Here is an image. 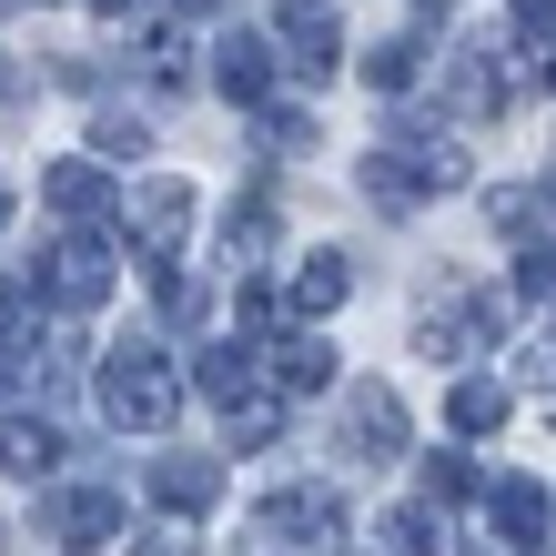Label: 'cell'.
<instances>
[{
	"mask_svg": "<svg viewBox=\"0 0 556 556\" xmlns=\"http://www.w3.org/2000/svg\"><path fill=\"white\" fill-rule=\"evenodd\" d=\"M91 395H102L112 425H132V435H162V425L182 415V375L162 365V344H112L102 365H91Z\"/></svg>",
	"mask_w": 556,
	"mask_h": 556,
	"instance_id": "1",
	"label": "cell"
},
{
	"mask_svg": "<svg viewBox=\"0 0 556 556\" xmlns=\"http://www.w3.org/2000/svg\"><path fill=\"white\" fill-rule=\"evenodd\" d=\"M253 536H264V556H354V516L334 485H274L253 506Z\"/></svg>",
	"mask_w": 556,
	"mask_h": 556,
	"instance_id": "2",
	"label": "cell"
},
{
	"mask_svg": "<svg viewBox=\"0 0 556 556\" xmlns=\"http://www.w3.org/2000/svg\"><path fill=\"white\" fill-rule=\"evenodd\" d=\"M405 445H415L405 395L384 375H354V395H344V455H354V466H395Z\"/></svg>",
	"mask_w": 556,
	"mask_h": 556,
	"instance_id": "3",
	"label": "cell"
},
{
	"mask_svg": "<svg viewBox=\"0 0 556 556\" xmlns=\"http://www.w3.org/2000/svg\"><path fill=\"white\" fill-rule=\"evenodd\" d=\"M30 293H51L61 314H91V304H112V243L72 223V243H51V253H41V274H30Z\"/></svg>",
	"mask_w": 556,
	"mask_h": 556,
	"instance_id": "4",
	"label": "cell"
},
{
	"mask_svg": "<svg viewBox=\"0 0 556 556\" xmlns=\"http://www.w3.org/2000/svg\"><path fill=\"white\" fill-rule=\"evenodd\" d=\"M496 334H506V304H496V293H445V304L415 314V344L435 354V365H466V354L496 344Z\"/></svg>",
	"mask_w": 556,
	"mask_h": 556,
	"instance_id": "5",
	"label": "cell"
},
{
	"mask_svg": "<svg viewBox=\"0 0 556 556\" xmlns=\"http://www.w3.org/2000/svg\"><path fill=\"white\" fill-rule=\"evenodd\" d=\"M274 51H283V72H304V81H334V61H344L334 0H274Z\"/></svg>",
	"mask_w": 556,
	"mask_h": 556,
	"instance_id": "6",
	"label": "cell"
},
{
	"mask_svg": "<svg viewBox=\"0 0 556 556\" xmlns=\"http://www.w3.org/2000/svg\"><path fill=\"white\" fill-rule=\"evenodd\" d=\"M41 536L72 546V556L112 546V536H122V496H112V485H61V496L41 506Z\"/></svg>",
	"mask_w": 556,
	"mask_h": 556,
	"instance_id": "7",
	"label": "cell"
},
{
	"mask_svg": "<svg viewBox=\"0 0 556 556\" xmlns=\"http://www.w3.org/2000/svg\"><path fill=\"white\" fill-rule=\"evenodd\" d=\"M445 112L455 122H496L506 112V51L496 41H455V61H445Z\"/></svg>",
	"mask_w": 556,
	"mask_h": 556,
	"instance_id": "8",
	"label": "cell"
},
{
	"mask_svg": "<svg viewBox=\"0 0 556 556\" xmlns=\"http://www.w3.org/2000/svg\"><path fill=\"white\" fill-rule=\"evenodd\" d=\"M192 213H203L192 182H142L132 192V253H142V264H173L182 233H192Z\"/></svg>",
	"mask_w": 556,
	"mask_h": 556,
	"instance_id": "9",
	"label": "cell"
},
{
	"mask_svg": "<svg viewBox=\"0 0 556 556\" xmlns=\"http://www.w3.org/2000/svg\"><path fill=\"white\" fill-rule=\"evenodd\" d=\"M152 506L162 516H213L223 506V455H162L152 466Z\"/></svg>",
	"mask_w": 556,
	"mask_h": 556,
	"instance_id": "10",
	"label": "cell"
},
{
	"mask_svg": "<svg viewBox=\"0 0 556 556\" xmlns=\"http://www.w3.org/2000/svg\"><path fill=\"white\" fill-rule=\"evenodd\" d=\"M41 203H51L61 223H81V233H102V213H112L102 152H91V162H51V173H41Z\"/></svg>",
	"mask_w": 556,
	"mask_h": 556,
	"instance_id": "11",
	"label": "cell"
},
{
	"mask_svg": "<svg viewBox=\"0 0 556 556\" xmlns=\"http://www.w3.org/2000/svg\"><path fill=\"white\" fill-rule=\"evenodd\" d=\"M384 152H395L405 173L425 182V203H435V192H455V182H466V142H435V132H415V122H395V132H384Z\"/></svg>",
	"mask_w": 556,
	"mask_h": 556,
	"instance_id": "12",
	"label": "cell"
},
{
	"mask_svg": "<svg viewBox=\"0 0 556 556\" xmlns=\"http://www.w3.org/2000/svg\"><path fill=\"white\" fill-rule=\"evenodd\" d=\"M213 81L233 91V102L264 112V102H274V30H233V41H223V61H213Z\"/></svg>",
	"mask_w": 556,
	"mask_h": 556,
	"instance_id": "13",
	"label": "cell"
},
{
	"mask_svg": "<svg viewBox=\"0 0 556 556\" xmlns=\"http://www.w3.org/2000/svg\"><path fill=\"white\" fill-rule=\"evenodd\" d=\"M264 344H274L264 365H274L283 395H324V384H334V354H324V334H293V324H283V334H264Z\"/></svg>",
	"mask_w": 556,
	"mask_h": 556,
	"instance_id": "14",
	"label": "cell"
},
{
	"mask_svg": "<svg viewBox=\"0 0 556 556\" xmlns=\"http://www.w3.org/2000/svg\"><path fill=\"white\" fill-rule=\"evenodd\" d=\"M51 466H61V435H51V425L41 415H0V476L30 485V476H51Z\"/></svg>",
	"mask_w": 556,
	"mask_h": 556,
	"instance_id": "15",
	"label": "cell"
},
{
	"mask_svg": "<svg viewBox=\"0 0 556 556\" xmlns=\"http://www.w3.org/2000/svg\"><path fill=\"white\" fill-rule=\"evenodd\" d=\"M384 536H395V556H455V527H445V496H415L384 516Z\"/></svg>",
	"mask_w": 556,
	"mask_h": 556,
	"instance_id": "16",
	"label": "cell"
},
{
	"mask_svg": "<svg viewBox=\"0 0 556 556\" xmlns=\"http://www.w3.org/2000/svg\"><path fill=\"white\" fill-rule=\"evenodd\" d=\"M344 293H354V264H344V253H334V243L304 253V274H293V314H334Z\"/></svg>",
	"mask_w": 556,
	"mask_h": 556,
	"instance_id": "17",
	"label": "cell"
},
{
	"mask_svg": "<svg viewBox=\"0 0 556 556\" xmlns=\"http://www.w3.org/2000/svg\"><path fill=\"white\" fill-rule=\"evenodd\" d=\"M283 233V213H274V192H243L233 203V223H223V253H233V264H264V243Z\"/></svg>",
	"mask_w": 556,
	"mask_h": 556,
	"instance_id": "18",
	"label": "cell"
},
{
	"mask_svg": "<svg viewBox=\"0 0 556 556\" xmlns=\"http://www.w3.org/2000/svg\"><path fill=\"white\" fill-rule=\"evenodd\" d=\"M506 405H516V395H506L496 375H466V384H455V405H445V415H455V435H496V425H506Z\"/></svg>",
	"mask_w": 556,
	"mask_h": 556,
	"instance_id": "19",
	"label": "cell"
},
{
	"mask_svg": "<svg viewBox=\"0 0 556 556\" xmlns=\"http://www.w3.org/2000/svg\"><path fill=\"white\" fill-rule=\"evenodd\" d=\"M485 506H496V527H506L516 546H536V536H546V485L506 476V485H496V496H485Z\"/></svg>",
	"mask_w": 556,
	"mask_h": 556,
	"instance_id": "20",
	"label": "cell"
},
{
	"mask_svg": "<svg viewBox=\"0 0 556 556\" xmlns=\"http://www.w3.org/2000/svg\"><path fill=\"white\" fill-rule=\"evenodd\" d=\"M192 384H203L213 405H233L243 384H253V354L243 344H203V354H192Z\"/></svg>",
	"mask_w": 556,
	"mask_h": 556,
	"instance_id": "21",
	"label": "cell"
},
{
	"mask_svg": "<svg viewBox=\"0 0 556 556\" xmlns=\"http://www.w3.org/2000/svg\"><path fill=\"white\" fill-rule=\"evenodd\" d=\"M354 182H365V192H375V203H384V213H415V203H425V182L405 173V162H395V152H365V162H354Z\"/></svg>",
	"mask_w": 556,
	"mask_h": 556,
	"instance_id": "22",
	"label": "cell"
},
{
	"mask_svg": "<svg viewBox=\"0 0 556 556\" xmlns=\"http://www.w3.org/2000/svg\"><path fill=\"white\" fill-rule=\"evenodd\" d=\"M223 435H233V445H274L283 435V395H253V384H243V395L223 405Z\"/></svg>",
	"mask_w": 556,
	"mask_h": 556,
	"instance_id": "23",
	"label": "cell"
},
{
	"mask_svg": "<svg viewBox=\"0 0 556 556\" xmlns=\"http://www.w3.org/2000/svg\"><path fill=\"white\" fill-rule=\"evenodd\" d=\"M91 152H102V162H142L152 152V122L142 112H91Z\"/></svg>",
	"mask_w": 556,
	"mask_h": 556,
	"instance_id": "24",
	"label": "cell"
},
{
	"mask_svg": "<svg viewBox=\"0 0 556 556\" xmlns=\"http://www.w3.org/2000/svg\"><path fill=\"white\" fill-rule=\"evenodd\" d=\"M516 304H556V243H516Z\"/></svg>",
	"mask_w": 556,
	"mask_h": 556,
	"instance_id": "25",
	"label": "cell"
},
{
	"mask_svg": "<svg viewBox=\"0 0 556 556\" xmlns=\"http://www.w3.org/2000/svg\"><path fill=\"white\" fill-rule=\"evenodd\" d=\"M415 72H425V61H415V41H375V51H365V81H375V91H405Z\"/></svg>",
	"mask_w": 556,
	"mask_h": 556,
	"instance_id": "26",
	"label": "cell"
},
{
	"mask_svg": "<svg viewBox=\"0 0 556 556\" xmlns=\"http://www.w3.org/2000/svg\"><path fill=\"white\" fill-rule=\"evenodd\" d=\"M253 142H274V152H314V122H304V112H274V102H264Z\"/></svg>",
	"mask_w": 556,
	"mask_h": 556,
	"instance_id": "27",
	"label": "cell"
},
{
	"mask_svg": "<svg viewBox=\"0 0 556 556\" xmlns=\"http://www.w3.org/2000/svg\"><path fill=\"white\" fill-rule=\"evenodd\" d=\"M425 496H476V466H466V455H425Z\"/></svg>",
	"mask_w": 556,
	"mask_h": 556,
	"instance_id": "28",
	"label": "cell"
},
{
	"mask_svg": "<svg viewBox=\"0 0 556 556\" xmlns=\"http://www.w3.org/2000/svg\"><path fill=\"white\" fill-rule=\"evenodd\" d=\"M283 314H293V293H274V283H243V324H253V334H283Z\"/></svg>",
	"mask_w": 556,
	"mask_h": 556,
	"instance_id": "29",
	"label": "cell"
},
{
	"mask_svg": "<svg viewBox=\"0 0 556 556\" xmlns=\"http://www.w3.org/2000/svg\"><path fill=\"white\" fill-rule=\"evenodd\" d=\"M496 233L506 243H536V192H496Z\"/></svg>",
	"mask_w": 556,
	"mask_h": 556,
	"instance_id": "30",
	"label": "cell"
},
{
	"mask_svg": "<svg viewBox=\"0 0 556 556\" xmlns=\"http://www.w3.org/2000/svg\"><path fill=\"white\" fill-rule=\"evenodd\" d=\"M142 72H152L162 91H173V81H192V72H182V41H173V30H152V41H142Z\"/></svg>",
	"mask_w": 556,
	"mask_h": 556,
	"instance_id": "31",
	"label": "cell"
},
{
	"mask_svg": "<svg viewBox=\"0 0 556 556\" xmlns=\"http://www.w3.org/2000/svg\"><path fill=\"white\" fill-rule=\"evenodd\" d=\"M506 21L527 30V41H556V0H506Z\"/></svg>",
	"mask_w": 556,
	"mask_h": 556,
	"instance_id": "32",
	"label": "cell"
},
{
	"mask_svg": "<svg viewBox=\"0 0 556 556\" xmlns=\"http://www.w3.org/2000/svg\"><path fill=\"white\" fill-rule=\"evenodd\" d=\"M132 556H192V536H182V527H152V536H142Z\"/></svg>",
	"mask_w": 556,
	"mask_h": 556,
	"instance_id": "33",
	"label": "cell"
},
{
	"mask_svg": "<svg viewBox=\"0 0 556 556\" xmlns=\"http://www.w3.org/2000/svg\"><path fill=\"white\" fill-rule=\"evenodd\" d=\"M527 375H556V304H546V334H536V354H527Z\"/></svg>",
	"mask_w": 556,
	"mask_h": 556,
	"instance_id": "34",
	"label": "cell"
},
{
	"mask_svg": "<svg viewBox=\"0 0 556 556\" xmlns=\"http://www.w3.org/2000/svg\"><path fill=\"white\" fill-rule=\"evenodd\" d=\"M173 11H182V21H213V11H223V0H173Z\"/></svg>",
	"mask_w": 556,
	"mask_h": 556,
	"instance_id": "35",
	"label": "cell"
},
{
	"mask_svg": "<svg viewBox=\"0 0 556 556\" xmlns=\"http://www.w3.org/2000/svg\"><path fill=\"white\" fill-rule=\"evenodd\" d=\"M0 102H21V72H11V61H0Z\"/></svg>",
	"mask_w": 556,
	"mask_h": 556,
	"instance_id": "36",
	"label": "cell"
},
{
	"mask_svg": "<svg viewBox=\"0 0 556 556\" xmlns=\"http://www.w3.org/2000/svg\"><path fill=\"white\" fill-rule=\"evenodd\" d=\"M11 375H21V354H0V395H11Z\"/></svg>",
	"mask_w": 556,
	"mask_h": 556,
	"instance_id": "37",
	"label": "cell"
},
{
	"mask_svg": "<svg viewBox=\"0 0 556 556\" xmlns=\"http://www.w3.org/2000/svg\"><path fill=\"white\" fill-rule=\"evenodd\" d=\"M91 11H112V21H122V11H142V0H91Z\"/></svg>",
	"mask_w": 556,
	"mask_h": 556,
	"instance_id": "38",
	"label": "cell"
},
{
	"mask_svg": "<svg viewBox=\"0 0 556 556\" xmlns=\"http://www.w3.org/2000/svg\"><path fill=\"white\" fill-rule=\"evenodd\" d=\"M415 11H425V21H445V11H455V0H415Z\"/></svg>",
	"mask_w": 556,
	"mask_h": 556,
	"instance_id": "39",
	"label": "cell"
},
{
	"mask_svg": "<svg viewBox=\"0 0 556 556\" xmlns=\"http://www.w3.org/2000/svg\"><path fill=\"white\" fill-rule=\"evenodd\" d=\"M0 223H11V182H0Z\"/></svg>",
	"mask_w": 556,
	"mask_h": 556,
	"instance_id": "40",
	"label": "cell"
},
{
	"mask_svg": "<svg viewBox=\"0 0 556 556\" xmlns=\"http://www.w3.org/2000/svg\"><path fill=\"white\" fill-rule=\"evenodd\" d=\"M546 91H556V51H546Z\"/></svg>",
	"mask_w": 556,
	"mask_h": 556,
	"instance_id": "41",
	"label": "cell"
},
{
	"mask_svg": "<svg viewBox=\"0 0 556 556\" xmlns=\"http://www.w3.org/2000/svg\"><path fill=\"white\" fill-rule=\"evenodd\" d=\"M506 556H536V546H506Z\"/></svg>",
	"mask_w": 556,
	"mask_h": 556,
	"instance_id": "42",
	"label": "cell"
},
{
	"mask_svg": "<svg viewBox=\"0 0 556 556\" xmlns=\"http://www.w3.org/2000/svg\"><path fill=\"white\" fill-rule=\"evenodd\" d=\"M546 415H556V405H546Z\"/></svg>",
	"mask_w": 556,
	"mask_h": 556,
	"instance_id": "43",
	"label": "cell"
}]
</instances>
